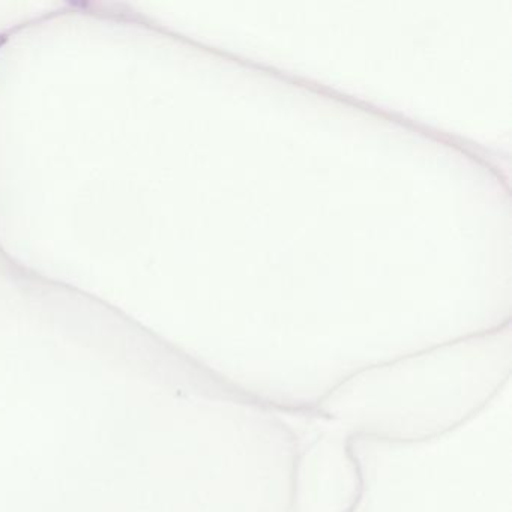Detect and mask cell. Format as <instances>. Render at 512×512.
I'll list each match as a JSON object with an SVG mask.
<instances>
[{"label":"cell","mask_w":512,"mask_h":512,"mask_svg":"<svg viewBox=\"0 0 512 512\" xmlns=\"http://www.w3.org/2000/svg\"><path fill=\"white\" fill-rule=\"evenodd\" d=\"M5 37H0V44L4 43Z\"/></svg>","instance_id":"6da1fadb"}]
</instances>
